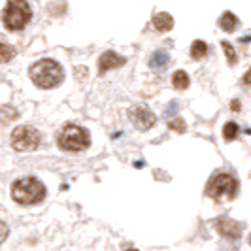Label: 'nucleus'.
Instances as JSON below:
<instances>
[{"label":"nucleus","instance_id":"1","mask_svg":"<svg viewBox=\"0 0 251 251\" xmlns=\"http://www.w3.org/2000/svg\"><path fill=\"white\" fill-rule=\"evenodd\" d=\"M63 68L53 59H42L30 68V79L40 89H53L63 81Z\"/></svg>","mask_w":251,"mask_h":251},{"label":"nucleus","instance_id":"2","mask_svg":"<svg viewBox=\"0 0 251 251\" xmlns=\"http://www.w3.org/2000/svg\"><path fill=\"white\" fill-rule=\"evenodd\" d=\"M12 197L13 201L23 204V206L36 204V202L44 201L46 187L36 177H23V179H17L12 185Z\"/></svg>","mask_w":251,"mask_h":251},{"label":"nucleus","instance_id":"3","mask_svg":"<svg viewBox=\"0 0 251 251\" xmlns=\"http://www.w3.org/2000/svg\"><path fill=\"white\" fill-rule=\"evenodd\" d=\"M30 17L32 12L26 0H8L2 12V23L8 30H23L30 21Z\"/></svg>","mask_w":251,"mask_h":251},{"label":"nucleus","instance_id":"4","mask_svg":"<svg viewBox=\"0 0 251 251\" xmlns=\"http://www.w3.org/2000/svg\"><path fill=\"white\" fill-rule=\"evenodd\" d=\"M57 144L64 151H83L89 148L91 140H89V134L85 128H81L77 125H66L63 128V132L59 134Z\"/></svg>","mask_w":251,"mask_h":251},{"label":"nucleus","instance_id":"5","mask_svg":"<svg viewBox=\"0 0 251 251\" xmlns=\"http://www.w3.org/2000/svg\"><path fill=\"white\" fill-rule=\"evenodd\" d=\"M236 189H238V181L230 174H217L210 179V183L206 187V195L215 201H225V199H232L236 195Z\"/></svg>","mask_w":251,"mask_h":251},{"label":"nucleus","instance_id":"6","mask_svg":"<svg viewBox=\"0 0 251 251\" xmlns=\"http://www.w3.org/2000/svg\"><path fill=\"white\" fill-rule=\"evenodd\" d=\"M40 144V132L32 126H17L12 132V146L17 151H32Z\"/></svg>","mask_w":251,"mask_h":251},{"label":"nucleus","instance_id":"7","mask_svg":"<svg viewBox=\"0 0 251 251\" xmlns=\"http://www.w3.org/2000/svg\"><path fill=\"white\" fill-rule=\"evenodd\" d=\"M128 119L132 121V125H136L140 130H148L151 126L155 125V115L146 108V106H134V108H130V112H128Z\"/></svg>","mask_w":251,"mask_h":251},{"label":"nucleus","instance_id":"8","mask_svg":"<svg viewBox=\"0 0 251 251\" xmlns=\"http://www.w3.org/2000/svg\"><path fill=\"white\" fill-rule=\"evenodd\" d=\"M215 226H217L219 234H221V236H226V238H238L240 234H242V228H244L238 221H232V219H226V217L217 219Z\"/></svg>","mask_w":251,"mask_h":251},{"label":"nucleus","instance_id":"9","mask_svg":"<svg viewBox=\"0 0 251 251\" xmlns=\"http://www.w3.org/2000/svg\"><path fill=\"white\" fill-rule=\"evenodd\" d=\"M123 64H125V57H121V55L115 53V51H106L100 59H99V72L104 74V72H108V70H112V68L123 66Z\"/></svg>","mask_w":251,"mask_h":251},{"label":"nucleus","instance_id":"10","mask_svg":"<svg viewBox=\"0 0 251 251\" xmlns=\"http://www.w3.org/2000/svg\"><path fill=\"white\" fill-rule=\"evenodd\" d=\"M153 26H155L157 30H161V32H166V30H170V28L174 26V19H172L170 13L161 12L153 17Z\"/></svg>","mask_w":251,"mask_h":251},{"label":"nucleus","instance_id":"11","mask_svg":"<svg viewBox=\"0 0 251 251\" xmlns=\"http://www.w3.org/2000/svg\"><path fill=\"white\" fill-rule=\"evenodd\" d=\"M168 63H170V57H168V53L163 50L155 51L150 59V66L153 70H163V68L168 66Z\"/></svg>","mask_w":251,"mask_h":251},{"label":"nucleus","instance_id":"12","mask_svg":"<svg viewBox=\"0 0 251 251\" xmlns=\"http://www.w3.org/2000/svg\"><path fill=\"white\" fill-rule=\"evenodd\" d=\"M219 26H221L225 32H232V30L238 26V17H236L234 13L225 12L221 15V19H219Z\"/></svg>","mask_w":251,"mask_h":251},{"label":"nucleus","instance_id":"13","mask_svg":"<svg viewBox=\"0 0 251 251\" xmlns=\"http://www.w3.org/2000/svg\"><path fill=\"white\" fill-rule=\"evenodd\" d=\"M172 85L177 89V91H183V89L189 87V75L187 72H183V70H177L174 72L172 75Z\"/></svg>","mask_w":251,"mask_h":251},{"label":"nucleus","instance_id":"14","mask_svg":"<svg viewBox=\"0 0 251 251\" xmlns=\"http://www.w3.org/2000/svg\"><path fill=\"white\" fill-rule=\"evenodd\" d=\"M206 53H208V46H206V42H202V40L193 42V46H191V57H193V59H202Z\"/></svg>","mask_w":251,"mask_h":251},{"label":"nucleus","instance_id":"15","mask_svg":"<svg viewBox=\"0 0 251 251\" xmlns=\"http://www.w3.org/2000/svg\"><path fill=\"white\" fill-rule=\"evenodd\" d=\"M238 125L236 123H226L225 128H223V136H225V140H234L236 136H238Z\"/></svg>","mask_w":251,"mask_h":251},{"label":"nucleus","instance_id":"16","mask_svg":"<svg viewBox=\"0 0 251 251\" xmlns=\"http://www.w3.org/2000/svg\"><path fill=\"white\" fill-rule=\"evenodd\" d=\"M221 46H223V50H225V55L228 57V63H230V64H236V61H238V59H236V53H234V48H232V46H230L228 42H223Z\"/></svg>","mask_w":251,"mask_h":251},{"label":"nucleus","instance_id":"17","mask_svg":"<svg viewBox=\"0 0 251 251\" xmlns=\"http://www.w3.org/2000/svg\"><path fill=\"white\" fill-rule=\"evenodd\" d=\"M170 126H172L176 132H185V123H183L181 119H174V121H170Z\"/></svg>","mask_w":251,"mask_h":251},{"label":"nucleus","instance_id":"18","mask_svg":"<svg viewBox=\"0 0 251 251\" xmlns=\"http://www.w3.org/2000/svg\"><path fill=\"white\" fill-rule=\"evenodd\" d=\"M10 57H12V50L8 48V44H2V61L6 63V61H10Z\"/></svg>","mask_w":251,"mask_h":251},{"label":"nucleus","instance_id":"19","mask_svg":"<svg viewBox=\"0 0 251 251\" xmlns=\"http://www.w3.org/2000/svg\"><path fill=\"white\" fill-rule=\"evenodd\" d=\"M242 81H244L246 85H251V70L246 72V75H244V79H242Z\"/></svg>","mask_w":251,"mask_h":251},{"label":"nucleus","instance_id":"20","mask_svg":"<svg viewBox=\"0 0 251 251\" xmlns=\"http://www.w3.org/2000/svg\"><path fill=\"white\" fill-rule=\"evenodd\" d=\"M126 251H136V250H126Z\"/></svg>","mask_w":251,"mask_h":251},{"label":"nucleus","instance_id":"21","mask_svg":"<svg viewBox=\"0 0 251 251\" xmlns=\"http://www.w3.org/2000/svg\"><path fill=\"white\" fill-rule=\"evenodd\" d=\"M250 242H251V236H250Z\"/></svg>","mask_w":251,"mask_h":251}]
</instances>
